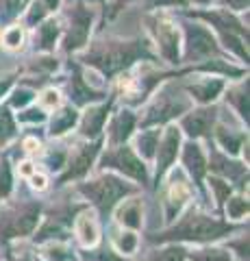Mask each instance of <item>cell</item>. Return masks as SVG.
Masks as SVG:
<instances>
[{
    "label": "cell",
    "mask_w": 250,
    "mask_h": 261,
    "mask_svg": "<svg viewBox=\"0 0 250 261\" xmlns=\"http://www.w3.org/2000/svg\"><path fill=\"white\" fill-rule=\"evenodd\" d=\"M13 135H15V124H13L11 113L0 107V144L9 142Z\"/></svg>",
    "instance_id": "cell-25"
},
{
    "label": "cell",
    "mask_w": 250,
    "mask_h": 261,
    "mask_svg": "<svg viewBox=\"0 0 250 261\" xmlns=\"http://www.w3.org/2000/svg\"><path fill=\"white\" fill-rule=\"evenodd\" d=\"M222 87H224L222 81H203V83H198V85H191L189 92L200 102H211L217 98V94L222 92Z\"/></svg>",
    "instance_id": "cell-18"
},
{
    "label": "cell",
    "mask_w": 250,
    "mask_h": 261,
    "mask_svg": "<svg viewBox=\"0 0 250 261\" xmlns=\"http://www.w3.org/2000/svg\"><path fill=\"white\" fill-rule=\"evenodd\" d=\"M157 144H159V130H146V133H142L140 140H137V148H140L144 157L150 159V157H155Z\"/></svg>",
    "instance_id": "cell-23"
},
{
    "label": "cell",
    "mask_w": 250,
    "mask_h": 261,
    "mask_svg": "<svg viewBox=\"0 0 250 261\" xmlns=\"http://www.w3.org/2000/svg\"><path fill=\"white\" fill-rule=\"evenodd\" d=\"M22 120H44V116H42V111H26L22 116Z\"/></svg>",
    "instance_id": "cell-41"
},
{
    "label": "cell",
    "mask_w": 250,
    "mask_h": 261,
    "mask_svg": "<svg viewBox=\"0 0 250 261\" xmlns=\"http://www.w3.org/2000/svg\"><path fill=\"white\" fill-rule=\"evenodd\" d=\"M76 235L85 246H94L98 242V224L92 214H80L76 220Z\"/></svg>",
    "instance_id": "cell-17"
},
{
    "label": "cell",
    "mask_w": 250,
    "mask_h": 261,
    "mask_svg": "<svg viewBox=\"0 0 250 261\" xmlns=\"http://www.w3.org/2000/svg\"><path fill=\"white\" fill-rule=\"evenodd\" d=\"M31 98H33V96H31V92H18L13 96V105H15V107H22V105H26Z\"/></svg>",
    "instance_id": "cell-38"
},
{
    "label": "cell",
    "mask_w": 250,
    "mask_h": 261,
    "mask_svg": "<svg viewBox=\"0 0 250 261\" xmlns=\"http://www.w3.org/2000/svg\"><path fill=\"white\" fill-rule=\"evenodd\" d=\"M118 244V248L120 252H133L137 248V238H135V233H120V238L116 240Z\"/></svg>",
    "instance_id": "cell-32"
},
{
    "label": "cell",
    "mask_w": 250,
    "mask_h": 261,
    "mask_svg": "<svg viewBox=\"0 0 250 261\" xmlns=\"http://www.w3.org/2000/svg\"><path fill=\"white\" fill-rule=\"evenodd\" d=\"M227 214L233 220H241L248 214V200L241 198V196H235V198H227Z\"/></svg>",
    "instance_id": "cell-26"
},
{
    "label": "cell",
    "mask_w": 250,
    "mask_h": 261,
    "mask_svg": "<svg viewBox=\"0 0 250 261\" xmlns=\"http://www.w3.org/2000/svg\"><path fill=\"white\" fill-rule=\"evenodd\" d=\"M9 192H11V168L7 161H3L0 163V198H5Z\"/></svg>",
    "instance_id": "cell-30"
},
{
    "label": "cell",
    "mask_w": 250,
    "mask_h": 261,
    "mask_svg": "<svg viewBox=\"0 0 250 261\" xmlns=\"http://www.w3.org/2000/svg\"><path fill=\"white\" fill-rule=\"evenodd\" d=\"M20 5H22V0H0V18L3 20L13 18L18 13Z\"/></svg>",
    "instance_id": "cell-33"
},
{
    "label": "cell",
    "mask_w": 250,
    "mask_h": 261,
    "mask_svg": "<svg viewBox=\"0 0 250 261\" xmlns=\"http://www.w3.org/2000/svg\"><path fill=\"white\" fill-rule=\"evenodd\" d=\"M142 53L144 50L135 44H107L92 55V63L98 65L104 74H111V72L133 63Z\"/></svg>",
    "instance_id": "cell-3"
},
{
    "label": "cell",
    "mask_w": 250,
    "mask_h": 261,
    "mask_svg": "<svg viewBox=\"0 0 250 261\" xmlns=\"http://www.w3.org/2000/svg\"><path fill=\"white\" fill-rule=\"evenodd\" d=\"M102 166L104 168H116L120 170V172H124L126 176H133L135 181H142L144 185L148 183V172H146V166L137 159V154L126 148V146H122V148H116L104 154L102 159Z\"/></svg>",
    "instance_id": "cell-5"
},
{
    "label": "cell",
    "mask_w": 250,
    "mask_h": 261,
    "mask_svg": "<svg viewBox=\"0 0 250 261\" xmlns=\"http://www.w3.org/2000/svg\"><path fill=\"white\" fill-rule=\"evenodd\" d=\"M133 126H135L133 113H128V111L118 113V116L114 118V122H111V128H109L111 142H114V144H124L128 137H131Z\"/></svg>",
    "instance_id": "cell-16"
},
{
    "label": "cell",
    "mask_w": 250,
    "mask_h": 261,
    "mask_svg": "<svg viewBox=\"0 0 250 261\" xmlns=\"http://www.w3.org/2000/svg\"><path fill=\"white\" fill-rule=\"evenodd\" d=\"M191 261H233L231 252L224 248H205V250H193L189 255Z\"/></svg>",
    "instance_id": "cell-24"
},
{
    "label": "cell",
    "mask_w": 250,
    "mask_h": 261,
    "mask_svg": "<svg viewBox=\"0 0 250 261\" xmlns=\"http://www.w3.org/2000/svg\"><path fill=\"white\" fill-rule=\"evenodd\" d=\"M211 190L215 192V200L220 202H227V198H229V194H231V187H229V183H224L222 178H211Z\"/></svg>",
    "instance_id": "cell-31"
},
{
    "label": "cell",
    "mask_w": 250,
    "mask_h": 261,
    "mask_svg": "<svg viewBox=\"0 0 250 261\" xmlns=\"http://www.w3.org/2000/svg\"><path fill=\"white\" fill-rule=\"evenodd\" d=\"M57 33H59L57 22H46L44 27H39V46L46 48V50L52 48L54 39H57Z\"/></svg>",
    "instance_id": "cell-27"
},
{
    "label": "cell",
    "mask_w": 250,
    "mask_h": 261,
    "mask_svg": "<svg viewBox=\"0 0 250 261\" xmlns=\"http://www.w3.org/2000/svg\"><path fill=\"white\" fill-rule=\"evenodd\" d=\"M231 100L237 105L239 116L248 120V89L241 87V89H237V92H233V94H231Z\"/></svg>",
    "instance_id": "cell-29"
},
{
    "label": "cell",
    "mask_w": 250,
    "mask_h": 261,
    "mask_svg": "<svg viewBox=\"0 0 250 261\" xmlns=\"http://www.w3.org/2000/svg\"><path fill=\"white\" fill-rule=\"evenodd\" d=\"M98 261H124V259H120L116 252H111V250H102L98 255Z\"/></svg>",
    "instance_id": "cell-40"
},
{
    "label": "cell",
    "mask_w": 250,
    "mask_h": 261,
    "mask_svg": "<svg viewBox=\"0 0 250 261\" xmlns=\"http://www.w3.org/2000/svg\"><path fill=\"white\" fill-rule=\"evenodd\" d=\"M63 161H66V152H50L48 154V168H52V170H59L63 168Z\"/></svg>",
    "instance_id": "cell-37"
},
{
    "label": "cell",
    "mask_w": 250,
    "mask_h": 261,
    "mask_svg": "<svg viewBox=\"0 0 250 261\" xmlns=\"http://www.w3.org/2000/svg\"><path fill=\"white\" fill-rule=\"evenodd\" d=\"M48 257L54 259V261H68V259H72L70 250L63 248V246H50V248H48Z\"/></svg>",
    "instance_id": "cell-35"
},
{
    "label": "cell",
    "mask_w": 250,
    "mask_h": 261,
    "mask_svg": "<svg viewBox=\"0 0 250 261\" xmlns=\"http://www.w3.org/2000/svg\"><path fill=\"white\" fill-rule=\"evenodd\" d=\"M183 163H185V168H187V172L191 174L193 183L200 185V181H203V176L207 172V159H205V154H203V150H200L198 144L191 142V144L185 146V150H183Z\"/></svg>",
    "instance_id": "cell-12"
},
{
    "label": "cell",
    "mask_w": 250,
    "mask_h": 261,
    "mask_svg": "<svg viewBox=\"0 0 250 261\" xmlns=\"http://www.w3.org/2000/svg\"><path fill=\"white\" fill-rule=\"evenodd\" d=\"M215 53V42L209 35V31L203 27H189L187 29V57L189 59H200Z\"/></svg>",
    "instance_id": "cell-10"
},
{
    "label": "cell",
    "mask_w": 250,
    "mask_h": 261,
    "mask_svg": "<svg viewBox=\"0 0 250 261\" xmlns=\"http://www.w3.org/2000/svg\"><path fill=\"white\" fill-rule=\"evenodd\" d=\"M107 113H109V105L90 109L85 113L83 122H80V133H83L85 137H96L102 130V124H104V120H107Z\"/></svg>",
    "instance_id": "cell-15"
},
{
    "label": "cell",
    "mask_w": 250,
    "mask_h": 261,
    "mask_svg": "<svg viewBox=\"0 0 250 261\" xmlns=\"http://www.w3.org/2000/svg\"><path fill=\"white\" fill-rule=\"evenodd\" d=\"M118 220L124 226L131 228H140L142 226V209H140V200H128L124 202L118 211Z\"/></svg>",
    "instance_id": "cell-19"
},
{
    "label": "cell",
    "mask_w": 250,
    "mask_h": 261,
    "mask_svg": "<svg viewBox=\"0 0 250 261\" xmlns=\"http://www.w3.org/2000/svg\"><path fill=\"white\" fill-rule=\"evenodd\" d=\"M161 3H183V0H161Z\"/></svg>",
    "instance_id": "cell-44"
},
{
    "label": "cell",
    "mask_w": 250,
    "mask_h": 261,
    "mask_svg": "<svg viewBox=\"0 0 250 261\" xmlns=\"http://www.w3.org/2000/svg\"><path fill=\"white\" fill-rule=\"evenodd\" d=\"M185 109H187V100H183V98H174L172 94L165 92V94H161L157 98V102L148 109V116H146V120H144V126L165 122V120H170L174 116H179V113H183Z\"/></svg>",
    "instance_id": "cell-6"
},
{
    "label": "cell",
    "mask_w": 250,
    "mask_h": 261,
    "mask_svg": "<svg viewBox=\"0 0 250 261\" xmlns=\"http://www.w3.org/2000/svg\"><path fill=\"white\" fill-rule=\"evenodd\" d=\"M200 3H205V0H200Z\"/></svg>",
    "instance_id": "cell-45"
},
{
    "label": "cell",
    "mask_w": 250,
    "mask_h": 261,
    "mask_svg": "<svg viewBox=\"0 0 250 261\" xmlns=\"http://www.w3.org/2000/svg\"><path fill=\"white\" fill-rule=\"evenodd\" d=\"M78 190L83 192L100 211H109L120 198H122V196L133 192L126 183H122L116 176H100V178H96V181H92V183L80 185Z\"/></svg>",
    "instance_id": "cell-2"
},
{
    "label": "cell",
    "mask_w": 250,
    "mask_h": 261,
    "mask_svg": "<svg viewBox=\"0 0 250 261\" xmlns=\"http://www.w3.org/2000/svg\"><path fill=\"white\" fill-rule=\"evenodd\" d=\"M39 220V207L37 205H22L9 209L7 216H0V238L11 240V238H22V235L33 233Z\"/></svg>",
    "instance_id": "cell-4"
},
{
    "label": "cell",
    "mask_w": 250,
    "mask_h": 261,
    "mask_svg": "<svg viewBox=\"0 0 250 261\" xmlns=\"http://www.w3.org/2000/svg\"><path fill=\"white\" fill-rule=\"evenodd\" d=\"M152 261H187V255H185L183 248H176V246H170L165 250H159L157 255L150 257Z\"/></svg>",
    "instance_id": "cell-28"
},
{
    "label": "cell",
    "mask_w": 250,
    "mask_h": 261,
    "mask_svg": "<svg viewBox=\"0 0 250 261\" xmlns=\"http://www.w3.org/2000/svg\"><path fill=\"white\" fill-rule=\"evenodd\" d=\"M231 231L233 226L222 222V220L191 211L176 226H172L170 231L157 233L150 240L152 242H213L217 238H222V235H229Z\"/></svg>",
    "instance_id": "cell-1"
},
{
    "label": "cell",
    "mask_w": 250,
    "mask_h": 261,
    "mask_svg": "<svg viewBox=\"0 0 250 261\" xmlns=\"http://www.w3.org/2000/svg\"><path fill=\"white\" fill-rule=\"evenodd\" d=\"M20 42H22V31H20V27H13V29H9V31L5 33V44L9 46V48L20 46Z\"/></svg>",
    "instance_id": "cell-34"
},
{
    "label": "cell",
    "mask_w": 250,
    "mask_h": 261,
    "mask_svg": "<svg viewBox=\"0 0 250 261\" xmlns=\"http://www.w3.org/2000/svg\"><path fill=\"white\" fill-rule=\"evenodd\" d=\"M231 7H235V9H244V7L248 5V0H229Z\"/></svg>",
    "instance_id": "cell-42"
},
{
    "label": "cell",
    "mask_w": 250,
    "mask_h": 261,
    "mask_svg": "<svg viewBox=\"0 0 250 261\" xmlns=\"http://www.w3.org/2000/svg\"><path fill=\"white\" fill-rule=\"evenodd\" d=\"M215 122V109H198L183 118V130L189 137H203L209 135Z\"/></svg>",
    "instance_id": "cell-9"
},
{
    "label": "cell",
    "mask_w": 250,
    "mask_h": 261,
    "mask_svg": "<svg viewBox=\"0 0 250 261\" xmlns=\"http://www.w3.org/2000/svg\"><path fill=\"white\" fill-rule=\"evenodd\" d=\"M189 196H191L189 185L185 183V178H183V176H176L174 181H172V185H170V190H168V198H165L168 216L174 218L176 214H179L181 207L189 200Z\"/></svg>",
    "instance_id": "cell-13"
},
{
    "label": "cell",
    "mask_w": 250,
    "mask_h": 261,
    "mask_svg": "<svg viewBox=\"0 0 250 261\" xmlns=\"http://www.w3.org/2000/svg\"><path fill=\"white\" fill-rule=\"evenodd\" d=\"M42 105L48 109H54L59 105V94L54 92V89H48V92H44V96H42Z\"/></svg>",
    "instance_id": "cell-36"
},
{
    "label": "cell",
    "mask_w": 250,
    "mask_h": 261,
    "mask_svg": "<svg viewBox=\"0 0 250 261\" xmlns=\"http://www.w3.org/2000/svg\"><path fill=\"white\" fill-rule=\"evenodd\" d=\"M157 37H159V46L165 59L172 63L179 61V35H176V31L170 24H159Z\"/></svg>",
    "instance_id": "cell-14"
},
{
    "label": "cell",
    "mask_w": 250,
    "mask_h": 261,
    "mask_svg": "<svg viewBox=\"0 0 250 261\" xmlns=\"http://www.w3.org/2000/svg\"><path fill=\"white\" fill-rule=\"evenodd\" d=\"M31 166H33V163H22V172L24 174H33V168Z\"/></svg>",
    "instance_id": "cell-43"
},
{
    "label": "cell",
    "mask_w": 250,
    "mask_h": 261,
    "mask_svg": "<svg viewBox=\"0 0 250 261\" xmlns=\"http://www.w3.org/2000/svg\"><path fill=\"white\" fill-rule=\"evenodd\" d=\"M90 24H92V13H87L80 7L72 11V29L66 39V50H74V48H80L85 44L87 35H90Z\"/></svg>",
    "instance_id": "cell-11"
},
{
    "label": "cell",
    "mask_w": 250,
    "mask_h": 261,
    "mask_svg": "<svg viewBox=\"0 0 250 261\" xmlns=\"http://www.w3.org/2000/svg\"><path fill=\"white\" fill-rule=\"evenodd\" d=\"M207 168H211V170H215L217 174L229 176V178H237L239 174L246 172L244 166H239V163H235V161L224 159V157H220V154H213V157H211V166H207Z\"/></svg>",
    "instance_id": "cell-20"
},
{
    "label": "cell",
    "mask_w": 250,
    "mask_h": 261,
    "mask_svg": "<svg viewBox=\"0 0 250 261\" xmlns=\"http://www.w3.org/2000/svg\"><path fill=\"white\" fill-rule=\"evenodd\" d=\"M217 142L222 144V148L231 152V154H235L239 148H241V144H244V135L241 133H231V130L227 128H217Z\"/></svg>",
    "instance_id": "cell-22"
},
{
    "label": "cell",
    "mask_w": 250,
    "mask_h": 261,
    "mask_svg": "<svg viewBox=\"0 0 250 261\" xmlns=\"http://www.w3.org/2000/svg\"><path fill=\"white\" fill-rule=\"evenodd\" d=\"M74 124H76V111L70 109V107L61 109L59 113H54V118L50 122V135H63Z\"/></svg>",
    "instance_id": "cell-21"
},
{
    "label": "cell",
    "mask_w": 250,
    "mask_h": 261,
    "mask_svg": "<svg viewBox=\"0 0 250 261\" xmlns=\"http://www.w3.org/2000/svg\"><path fill=\"white\" fill-rule=\"evenodd\" d=\"M98 148H100V142L90 144V146H80V148H76V152L72 154V159H70V163H68V172L61 176V183L70 181V178L83 176L87 170L92 168L94 157L98 154Z\"/></svg>",
    "instance_id": "cell-8"
},
{
    "label": "cell",
    "mask_w": 250,
    "mask_h": 261,
    "mask_svg": "<svg viewBox=\"0 0 250 261\" xmlns=\"http://www.w3.org/2000/svg\"><path fill=\"white\" fill-rule=\"evenodd\" d=\"M179 146H181V130L170 126L163 135V142L157 144V148H159V152H157V183H159V178L168 172L172 161L176 159Z\"/></svg>",
    "instance_id": "cell-7"
},
{
    "label": "cell",
    "mask_w": 250,
    "mask_h": 261,
    "mask_svg": "<svg viewBox=\"0 0 250 261\" xmlns=\"http://www.w3.org/2000/svg\"><path fill=\"white\" fill-rule=\"evenodd\" d=\"M31 185L35 187V190H46V176L44 174H31Z\"/></svg>",
    "instance_id": "cell-39"
},
{
    "label": "cell",
    "mask_w": 250,
    "mask_h": 261,
    "mask_svg": "<svg viewBox=\"0 0 250 261\" xmlns=\"http://www.w3.org/2000/svg\"><path fill=\"white\" fill-rule=\"evenodd\" d=\"M22 261H26V259H22Z\"/></svg>",
    "instance_id": "cell-46"
}]
</instances>
